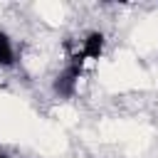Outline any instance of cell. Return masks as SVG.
<instances>
[{
	"instance_id": "1",
	"label": "cell",
	"mask_w": 158,
	"mask_h": 158,
	"mask_svg": "<svg viewBox=\"0 0 158 158\" xmlns=\"http://www.w3.org/2000/svg\"><path fill=\"white\" fill-rule=\"evenodd\" d=\"M84 57H91V59H99L101 52H104V35L101 32H91L86 40H84Z\"/></svg>"
},
{
	"instance_id": "2",
	"label": "cell",
	"mask_w": 158,
	"mask_h": 158,
	"mask_svg": "<svg viewBox=\"0 0 158 158\" xmlns=\"http://www.w3.org/2000/svg\"><path fill=\"white\" fill-rule=\"evenodd\" d=\"M15 62V52H12V44H10V37L5 32H0V64L2 67H10Z\"/></svg>"
}]
</instances>
